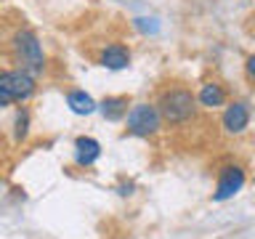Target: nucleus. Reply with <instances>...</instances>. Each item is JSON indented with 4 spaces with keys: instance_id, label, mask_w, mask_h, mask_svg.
Returning a JSON list of instances; mask_svg holds the SVG:
<instances>
[{
    "instance_id": "1",
    "label": "nucleus",
    "mask_w": 255,
    "mask_h": 239,
    "mask_svg": "<svg viewBox=\"0 0 255 239\" xmlns=\"http://www.w3.org/2000/svg\"><path fill=\"white\" fill-rule=\"evenodd\" d=\"M157 109L162 115V122L165 125H186L197 117L199 112V104H197V93L191 88L181 85V83H167L157 91Z\"/></svg>"
},
{
    "instance_id": "2",
    "label": "nucleus",
    "mask_w": 255,
    "mask_h": 239,
    "mask_svg": "<svg viewBox=\"0 0 255 239\" xmlns=\"http://www.w3.org/2000/svg\"><path fill=\"white\" fill-rule=\"evenodd\" d=\"M8 48H11V59L19 64V69H27L32 75H40L45 72V51L40 37L27 27H19L8 40Z\"/></svg>"
},
{
    "instance_id": "3",
    "label": "nucleus",
    "mask_w": 255,
    "mask_h": 239,
    "mask_svg": "<svg viewBox=\"0 0 255 239\" xmlns=\"http://www.w3.org/2000/svg\"><path fill=\"white\" fill-rule=\"evenodd\" d=\"M37 91V80L27 69H0V109L29 101Z\"/></svg>"
},
{
    "instance_id": "4",
    "label": "nucleus",
    "mask_w": 255,
    "mask_h": 239,
    "mask_svg": "<svg viewBox=\"0 0 255 239\" xmlns=\"http://www.w3.org/2000/svg\"><path fill=\"white\" fill-rule=\"evenodd\" d=\"M162 115H159L154 101H141L133 104L125 115V133L135 135V138H151L162 130Z\"/></svg>"
},
{
    "instance_id": "5",
    "label": "nucleus",
    "mask_w": 255,
    "mask_h": 239,
    "mask_svg": "<svg viewBox=\"0 0 255 239\" xmlns=\"http://www.w3.org/2000/svg\"><path fill=\"white\" fill-rule=\"evenodd\" d=\"M247 181L245 175V167L237 165V162H229L223 165L218 170V181H215V191H213V199L215 202H226V199H231L234 194H239Z\"/></svg>"
},
{
    "instance_id": "6",
    "label": "nucleus",
    "mask_w": 255,
    "mask_h": 239,
    "mask_svg": "<svg viewBox=\"0 0 255 239\" xmlns=\"http://www.w3.org/2000/svg\"><path fill=\"white\" fill-rule=\"evenodd\" d=\"M250 120H253V109L250 104L237 99V101H229L223 107V115H221V130L226 135H242L247 127H250Z\"/></svg>"
},
{
    "instance_id": "7",
    "label": "nucleus",
    "mask_w": 255,
    "mask_h": 239,
    "mask_svg": "<svg viewBox=\"0 0 255 239\" xmlns=\"http://www.w3.org/2000/svg\"><path fill=\"white\" fill-rule=\"evenodd\" d=\"M197 104L202 109H221L229 104V91L226 85H221L218 80H205L197 91Z\"/></svg>"
},
{
    "instance_id": "8",
    "label": "nucleus",
    "mask_w": 255,
    "mask_h": 239,
    "mask_svg": "<svg viewBox=\"0 0 255 239\" xmlns=\"http://www.w3.org/2000/svg\"><path fill=\"white\" fill-rule=\"evenodd\" d=\"M130 48L123 45V43H109V45H104L101 48V53H99V64L101 67H107L112 72H120V69H128L130 67Z\"/></svg>"
},
{
    "instance_id": "9",
    "label": "nucleus",
    "mask_w": 255,
    "mask_h": 239,
    "mask_svg": "<svg viewBox=\"0 0 255 239\" xmlns=\"http://www.w3.org/2000/svg\"><path fill=\"white\" fill-rule=\"evenodd\" d=\"M101 157V143L91 138V135H80L75 141V162L80 167H91L96 159Z\"/></svg>"
},
{
    "instance_id": "10",
    "label": "nucleus",
    "mask_w": 255,
    "mask_h": 239,
    "mask_svg": "<svg viewBox=\"0 0 255 239\" xmlns=\"http://www.w3.org/2000/svg\"><path fill=\"white\" fill-rule=\"evenodd\" d=\"M128 109H130V99H128V96H107V99L99 104V112L104 115V120H109V122L125 120Z\"/></svg>"
},
{
    "instance_id": "11",
    "label": "nucleus",
    "mask_w": 255,
    "mask_h": 239,
    "mask_svg": "<svg viewBox=\"0 0 255 239\" xmlns=\"http://www.w3.org/2000/svg\"><path fill=\"white\" fill-rule=\"evenodd\" d=\"M67 107L75 112V115H93V112L99 109V104L93 101L91 93L75 88V91H67Z\"/></svg>"
},
{
    "instance_id": "12",
    "label": "nucleus",
    "mask_w": 255,
    "mask_h": 239,
    "mask_svg": "<svg viewBox=\"0 0 255 239\" xmlns=\"http://www.w3.org/2000/svg\"><path fill=\"white\" fill-rule=\"evenodd\" d=\"M27 133H29V112L21 107L19 112H16V117H13V138L24 141V138H27Z\"/></svg>"
},
{
    "instance_id": "13",
    "label": "nucleus",
    "mask_w": 255,
    "mask_h": 239,
    "mask_svg": "<svg viewBox=\"0 0 255 239\" xmlns=\"http://www.w3.org/2000/svg\"><path fill=\"white\" fill-rule=\"evenodd\" d=\"M245 77H247V83L255 85V53H250L245 59Z\"/></svg>"
},
{
    "instance_id": "14",
    "label": "nucleus",
    "mask_w": 255,
    "mask_h": 239,
    "mask_svg": "<svg viewBox=\"0 0 255 239\" xmlns=\"http://www.w3.org/2000/svg\"><path fill=\"white\" fill-rule=\"evenodd\" d=\"M135 27L141 32H157V21L154 19H135Z\"/></svg>"
}]
</instances>
